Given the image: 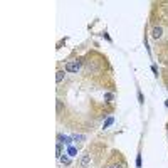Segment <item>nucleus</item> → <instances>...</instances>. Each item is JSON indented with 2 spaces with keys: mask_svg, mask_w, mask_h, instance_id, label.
<instances>
[{
  "mask_svg": "<svg viewBox=\"0 0 168 168\" xmlns=\"http://www.w3.org/2000/svg\"><path fill=\"white\" fill-rule=\"evenodd\" d=\"M106 99L111 101V99H113V94H111V93H108V94H106Z\"/></svg>",
  "mask_w": 168,
  "mask_h": 168,
  "instance_id": "9b49d317",
  "label": "nucleus"
},
{
  "mask_svg": "<svg viewBox=\"0 0 168 168\" xmlns=\"http://www.w3.org/2000/svg\"><path fill=\"white\" fill-rule=\"evenodd\" d=\"M138 99H140V103H143V94L141 93H138Z\"/></svg>",
  "mask_w": 168,
  "mask_h": 168,
  "instance_id": "f8f14e48",
  "label": "nucleus"
},
{
  "mask_svg": "<svg viewBox=\"0 0 168 168\" xmlns=\"http://www.w3.org/2000/svg\"><path fill=\"white\" fill-rule=\"evenodd\" d=\"M151 35H153V39H160V37L163 35V29L161 27H155L153 32H151Z\"/></svg>",
  "mask_w": 168,
  "mask_h": 168,
  "instance_id": "7ed1b4c3",
  "label": "nucleus"
},
{
  "mask_svg": "<svg viewBox=\"0 0 168 168\" xmlns=\"http://www.w3.org/2000/svg\"><path fill=\"white\" fill-rule=\"evenodd\" d=\"M109 168H125V165H121V163H114V165H111Z\"/></svg>",
  "mask_w": 168,
  "mask_h": 168,
  "instance_id": "1a4fd4ad",
  "label": "nucleus"
},
{
  "mask_svg": "<svg viewBox=\"0 0 168 168\" xmlns=\"http://www.w3.org/2000/svg\"><path fill=\"white\" fill-rule=\"evenodd\" d=\"M81 61H71V62H67L66 64V71L67 72H77L79 69H81Z\"/></svg>",
  "mask_w": 168,
  "mask_h": 168,
  "instance_id": "f257e3e1",
  "label": "nucleus"
},
{
  "mask_svg": "<svg viewBox=\"0 0 168 168\" xmlns=\"http://www.w3.org/2000/svg\"><path fill=\"white\" fill-rule=\"evenodd\" d=\"M113 123H114V118H109V119H108V121L104 123V128H109V126L113 125Z\"/></svg>",
  "mask_w": 168,
  "mask_h": 168,
  "instance_id": "423d86ee",
  "label": "nucleus"
},
{
  "mask_svg": "<svg viewBox=\"0 0 168 168\" xmlns=\"http://www.w3.org/2000/svg\"><path fill=\"white\" fill-rule=\"evenodd\" d=\"M136 165H138V168L141 167V156H138V158H136Z\"/></svg>",
  "mask_w": 168,
  "mask_h": 168,
  "instance_id": "9d476101",
  "label": "nucleus"
},
{
  "mask_svg": "<svg viewBox=\"0 0 168 168\" xmlns=\"http://www.w3.org/2000/svg\"><path fill=\"white\" fill-rule=\"evenodd\" d=\"M72 140H74V141H83L84 136H83V135H72Z\"/></svg>",
  "mask_w": 168,
  "mask_h": 168,
  "instance_id": "39448f33",
  "label": "nucleus"
},
{
  "mask_svg": "<svg viewBox=\"0 0 168 168\" xmlns=\"http://www.w3.org/2000/svg\"><path fill=\"white\" fill-rule=\"evenodd\" d=\"M64 76H66V74H64V71H57V72H56V83H62V79H64Z\"/></svg>",
  "mask_w": 168,
  "mask_h": 168,
  "instance_id": "20e7f679",
  "label": "nucleus"
},
{
  "mask_svg": "<svg viewBox=\"0 0 168 168\" xmlns=\"http://www.w3.org/2000/svg\"><path fill=\"white\" fill-rule=\"evenodd\" d=\"M61 161H62L64 165H69V158L67 156H61Z\"/></svg>",
  "mask_w": 168,
  "mask_h": 168,
  "instance_id": "6e6552de",
  "label": "nucleus"
},
{
  "mask_svg": "<svg viewBox=\"0 0 168 168\" xmlns=\"http://www.w3.org/2000/svg\"><path fill=\"white\" fill-rule=\"evenodd\" d=\"M56 153H57V156H59V158L62 156V150H61V145H57V148H56Z\"/></svg>",
  "mask_w": 168,
  "mask_h": 168,
  "instance_id": "0eeeda50",
  "label": "nucleus"
},
{
  "mask_svg": "<svg viewBox=\"0 0 168 168\" xmlns=\"http://www.w3.org/2000/svg\"><path fill=\"white\" fill-rule=\"evenodd\" d=\"M81 168H89V165H91V155H84L83 158H81Z\"/></svg>",
  "mask_w": 168,
  "mask_h": 168,
  "instance_id": "f03ea898",
  "label": "nucleus"
}]
</instances>
